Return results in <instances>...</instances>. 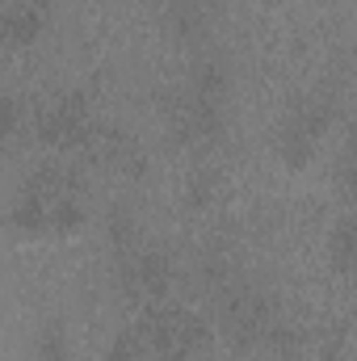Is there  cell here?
<instances>
[{
	"label": "cell",
	"instance_id": "cell-1",
	"mask_svg": "<svg viewBox=\"0 0 357 361\" xmlns=\"http://www.w3.org/2000/svg\"><path fill=\"white\" fill-rule=\"evenodd\" d=\"M320 130H324V109H298V114L286 122L282 139H277L282 160H286V164H303V160L311 156V143L320 139Z\"/></svg>",
	"mask_w": 357,
	"mask_h": 361
},
{
	"label": "cell",
	"instance_id": "cell-2",
	"mask_svg": "<svg viewBox=\"0 0 357 361\" xmlns=\"http://www.w3.org/2000/svg\"><path fill=\"white\" fill-rule=\"evenodd\" d=\"M223 92H227V72H223V63H214V59H202L198 63V72H193V97H202V101H223Z\"/></svg>",
	"mask_w": 357,
	"mask_h": 361
},
{
	"label": "cell",
	"instance_id": "cell-3",
	"mask_svg": "<svg viewBox=\"0 0 357 361\" xmlns=\"http://www.w3.org/2000/svg\"><path fill=\"white\" fill-rule=\"evenodd\" d=\"M42 4H25V8H13L8 17H4V34L13 38V42H30L38 30H42Z\"/></svg>",
	"mask_w": 357,
	"mask_h": 361
},
{
	"label": "cell",
	"instance_id": "cell-4",
	"mask_svg": "<svg viewBox=\"0 0 357 361\" xmlns=\"http://www.w3.org/2000/svg\"><path fill=\"white\" fill-rule=\"evenodd\" d=\"M38 361H68V341L59 328H47L38 336Z\"/></svg>",
	"mask_w": 357,
	"mask_h": 361
},
{
	"label": "cell",
	"instance_id": "cell-5",
	"mask_svg": "<svg viewBox=\"0 0 357 361\" xmlns=\"http://www.w3.org/2000/svg\"><path fill=\"white\" fill-rule=\"evenodd\" d=\"M109 361H139V336H135V332H122V336L109 345Z\"/></svg>",
	"mask_w": 357,
	"mask_h": 361
},
{
	"label": "cell",
	"instance_id": "cell-6",
	"mask_svg": "<svg viewBox=\"0 0 357 361\" xmlns=\"http://www.w3.org/2000/svg\"><path fill=\"white\" fill-rule=\"evenodd\" d=\"M156 361H173V357H156Z\"/></svg>",
	"mask_w": 357,
	"mask_h": 361
}]
</instances>
